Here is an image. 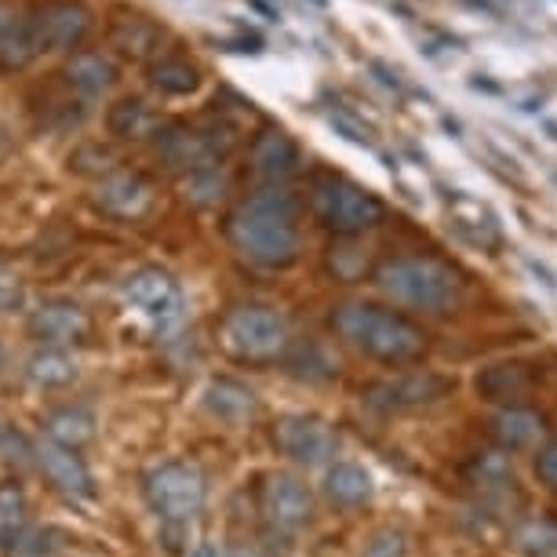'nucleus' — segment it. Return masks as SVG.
Listing matches in <instances>:
<instances>
[{
    "label": "nucleus",
    "instance_id": "obj_1",
    "mask_svg": "<svg viewBox=\"0 0 557 557\" xmlns=\"http://www.w3.org/2000/svg\"><path fill=\"white\" fill-rule=\"evenodd\" d=\"M299 215L302 205L296 194H288L285 186H267L230 215L226 234L248 262L267 270H285L302 251Z\"/></svg>",
    "mask_w": 557,
    "mask_h": 557
},
{
    "label": "nucleus",
    "instance_id": "obj_2",
    "mask_svg": "<svg viewBox=\"0 0 557 557\" xmlns=\"http://www.w3.org/2000/svg\"><path fill=\"white\" fill-rule=\"evenodd\" d=\"M332 329L357 354L383 364H412L426 354V332L405 313L375 307V302H339L332 310Z\"/></svg>",
    "mask_w": 557,
    "mask_h": 557
},
{
    "label": "nucleus",
    "instance_id": "obj_3",
    "mask_svg": "<svg viewBox=\"0 0 557 557\" xmlns=\"http://www.w3.org/2000/svg\"><path fill=\"white\" fill-rule=\"evenodd\" d=\"M375 285L397 307L423 310V313H448L451 307H459L462 296L459 273L448 262L430 256H405L383 262L380 273H375Z\"/></svg>",
    "mask_w": 557,
    "mask_h": 557
},
{
    "label": "nucleus",
    "instance_id": "obj_4",
    "mask_svg": "<svg viewBox=\"0 0 557 557\" xmlns=\"http://www.w3.org/2000/svg\"><path fill=\"white\" fill-rule=\"evenodd\" d=\"M223 350L237 361L248 364H270L281 361L292 346L288 321L277 310L267 307H240L223 321Z\"/></svg>",
    "mask_w": 557,
    "mask_h": 557
},
{
    "label": "nucleus",
    "instance_id": "obj_5",
    "mask_svg": "<svg viewBox=\"0 0 557 557\" xmlns=\"http://www.w3.org/2000/svg\"><path fill=\"white\" fill-rule=\"evenodd\" d=\"M313 215L335 234H364L375 223H383V201L375 194H368L364 186L350 183L343 175H321L313 183Z\"/></svg>",
    "mask_w": 557,
    "mask_h": 557
},
{
    "label": "nucleus",
    "instance_id": "obj_6",
    "mask_svg": "<svg viewBox=\"0 0 557 557\" xmlns=\"http://www.w3.org/2000/svg\"><path fill=\"white\" fill-rule=\"evenodd\" d=\"M146 499L164 521H190L208 499V481L197 462H161L146 474Z\"/></svg>",
    "mask_w": 557,
    "mask_h": 557
},
{
    "label": "nucleus",
    "instance_id": "obj_7",
    "mask_svg": "<svg viewBox=\"0 0 557 557\" xmlns=\"http://www.w3.org/2000/svg\"><path fill=\"white\" fill-rule=\"evenodd\" d=\"M456 391V383L441 372L419 368V372L394 375V380H380L364 391V405L380 408V412H416V408H430Z\"/></svg>",
    "mask_w": 557,
    "mask_h": 557
},
{
    "label": "nucleus",
    "instance_id": "obj_8",
    "mask_svg": "<svg viewBox=\"0 0 557 557\" xmlns=\"http://www.w3.org/2000/svg\"><path fill=\"white\" fill-rule=\"evenodd\" d=\"M124 299L143 313L161 335H172L186 321V299L178 285L161 270H139L124 285Z\"/></svg>",
    "mask_w": 557,
    "mask_h": 557
},
{
    "label": "nucleus",
    "instance_id": "obj_9",
    "mask_svg": "<svg viewBox=\"0 0 557 557\" xmlns=\"http://www.w3.org/2000/svg\"><path fill=\"white\" fill-rule=\"evenodd\" d=\"M273 445L302 467H324L339 451V434L318 416H288L273 426Z\"/></svg>",
    "mask_w": 557,
    "mask_h": 557
},
{
    "label": "nucleus",
    "instance_id": "obj_10",
    "mask_svg": "<svg viewBox=\"0 0 557 557\" xmlns=\"http://www.w3.org/2000/svg\"><path fill=\"white\" fill-rule=\"evenodd\" d=\"M262 513L273 529L281 532H299L302 524L313 518V496L299 478L273 474L262 485Z\"/></svg>",
    "mask_w": 557,
    "mask_h": 557
},
{
    "label": "nucleus",
    "instance_id": "obj_11",
    "mask_svg": "<svg viewBox=\"0 0 557 557\" xmlns=\"http://www.w3.org/2000/svg\"><path fill=\"white\" fill-rule=\"evenodd\" d=\"M29 335L40 343V346H77L88 339V313H84L77 302H66V299H55V302H40V307L29 313Z\"/></svg>",
    "mask_w": 557,
    "mask_h": 557
},
{
    "label": "nucleus",
    "instance_id": "obj_12",
    "mask_svg": "<svg viewBox=\"0 0 557 557\" xmlns=\"http://www.w3.org/2000/svg\"><path fill=\"white\" fill-rule=\"evenodd\" d=\"M34 456L40 462V470L48 474V481L62 492V496H77V499L96 496V481H91L88 467H84V459L73 448H62V445H55V441H45V445L34 448Z\"/></svg>",
    "mask_w": 557,
    "mask_h": 557
},
{
    "label": "nucleus",
    "instance_id": "obj_13",
    "mask_svg": "<svg viewBox=\"0 0 557 557\" xmlns=\"http://www.w3.org/2000/svg\"><path fill=\"white\" fill-rule=\"evenodd\" d=\"M546 434H550L546 419L521 405H507L492 419V441H496L503 451H532L543 445Z\"/></svg>",
    "mask_w": 557,
    "mask_h": 557
},
{
    "label": "nucleus",
    "instance_id": "obj_14",
    "mask_svg": "<svg viewBox=\"0 0 557 557\" xmlns=\"http://www.w3.org/2000/svg\"><path fill=\"white\" fill-rule=\"evenodd\" d=\"M99 208L113 219H143L153 208V186L143 175L121 172L99 186Z\"/></svg>",
    "mask_w": 557,
    "mask_h": 557
},
{
    "label": "nucleus",
    "instance_id": "obj_15",
    "mask_svg": "<svg viewBox=\"0 0 557 557\" xmlns=\"http://www.w3.org/2000/svg\"><path fill=\"white\" fill-rule=\"evenodd\" d=\"M34 29V45L37 51H59V48H70L88 34V12L77 4H55L48 8L37 23H29Z\"/></svg>",
    "mask_w": 557,
    "mask_h": 557
},
{
    "label": "nucleus",
    "instance_id": "obj_16",
    "mask_svg": "<svg viewBox=\"0 0 557 557\" xmlns=\"http://www.w3.org/2000/svg\"><path fill=\"white\" fill-rule=\"evenodd\" d=\"M299 146L288 139L285 132H262L256 143H251V164L262 178H270L273 186L285 183L299 172Z\"/></svg>",
    "mask_w": 557,
    "mask_h": 557
},
{
    "label": "nucleus",
    "instance_id": "obj_17",
    "mask_svg": "<svg viewBox=\"0 0 557 557\" xmlns=\"http://www.w3.org/2000/svg\"><path fill=\"white\" fill-rule=\"evenodd\" d=\"M205 408L223 423H245L256 416V394L237 380H212L205 386Z\"/></svg>",
    "mask_w": 557,
    "mask_h": 557
},
{
    "label": "nucleus",
    "instance_id": "obj_18",
    "mask_svg": "<svg viewBox=\"0 0 557 557\" xmlns=\"http://www.w3.org/2000/svg\"><path fill=\"white\" fill-rule=\"evenodd\" d=\"M535 375L524 364L510 361V364H492L478 375V394L485 401H518L532 391Z\"/></svg>",
    "mask_w": 557,
    "mask_h": 557
},
{
    "label": "nucleus",
    "instance_id": "obj_19",
    "mask_svg": "<svg viewBox=\"0 0 557 557\" xmlns=\"http://www.w3.org/2000/svg\"><path fill=\"white\" fill-rule=\"evenodd\" d=\"M324 492H329V499L335 507L357 510L372 499V478H368L357 462H335L329 470V478H324Z\"/></svg>",
    "mask_w": 557,
    "mask_h": 557
},
{
    "label": "nucleus",
    "instance_id": "obj_20",
    "mask_svg": "<svg viewBox=\"0 0 557 557\" xmlns=\"http://www.w3.org/2000/svg\"><path fill=\"white\" fill-rule=\"evenodd\" d=\"M48 441H55V445L62 448H84V445H91L96 441V416L88 412V408H81V405H70V408H59V412H51L48 416Z\"/></svg>",
    "mask_w": 557,
    "mask_h": 557
},
{
    "label": "nucleus",
    "instance_id": "obj_21",
    "mask_svg": "<svg viewBox=\"0 0 557 557\" xmlns=\"http://www.w3.org/2000/svg\"><path fill=\"white\" fill-rule=\"evenodd\" d=\"M26 375L40 391H55V386H70L77 380V361L59 346H45L26 361Z\"/></svg>",
    "mask_w": 557,
    "mask_h": 557
},
{
    "label": "nucleus",
    "instance_id": "obj_22",
    "mask_svg": "<svg viewBox=\"0 0 557 557\" xmlns=\"http://www.w3.org/2000/svg\"><path fill=\"white\" fill-rule=\"evenodd\" d=\"M70 84L84 96H102L113 81H117V66L107 55H96V51H81L77 59L70 62Z\"/></svg>",
    "mask_w": 557,
    "mask_h": 557
},
{
    "label": "nucleus",
    "instance_id": "obj_23",
    "mask_svg": "<svg viewBox=\"0 0 557 557\" xmlns=\"http://www.w3.org/2000/svg\"><path fill=\"white\" fill-rule=\"evenodd\" d=\"M150 124H153L150 110L139 99H124L110 110V132L121 135V139H143L150 132Z\"/></svg>",
    "mask_w": 557,
    "mask_h": 557
},
{
    "label": "nucleus",
    "instance_id": "obj_24",
    "mask_svg": "<svg viewBox=\"0 0 557 557\" xmlns=\"http://www.w3.org/2000/svg\"><path fill=\"white\" fill-rule=\"evenodd\" d=\"M26 529V499L15 485H0V540H18Z\"/></svg>",
    "mask_w": 557,
    "mask_h": 557
},
{
    "label": "nucleus",
    "instance_id": "obj_25",
    "mask_svg": "<svg viewBox=\"0 0 557 557\" xmlns=\"http://www.w3.org/2000/svg\"><path fill=\"white\" fill-rule=\"evenodd\" d=\"M153 84L164 96H190V91H197L201 77H197V70L186 66V62H161V66L153 70Z\"/></svg>",
    "mask_w": 557,
    "mask_h": 557
},
{
    "label": "nucleus",
    "instance_id": "obj_26",
    "mask_svg": "<svg viewBox=\"0 0 557 557\" xmlns=\"http://www.w3.org/2000/svg\"><path fill=\"white\" fill-rule=\"evenodd\" d=\"M186 194L194 197L197 205H215V201H223V194H226V175H223V168H201V172H190L186 175Z\"/></svg>",
    "mask_w": 557,
    "mask_h": 557
},
{
    "label": "nucleus",
    "instance_id": "obj_27",
    "mask_svg": "<svg viewBox=\"0 0 557 557\" xmlns=\"http://www.w3.org/2000/svg\"><path fill=\"white\" fill-rule=\"evenodd\" d=\"M521 546L535 557H557V524L550 521H532L524 524L521 532Z\"/></svg>",
    "mask_w": 557,
    "mask_h": 557
},
{
    "label": "nucleus",
    "instance_id": "obj_28",
    "mask_svg": "<svg viewBox=\"0 0 557 557\" xmlns=\"http://www.w3.org/2000/svg\"><path fill=\"white\" fill-rule=\"evenodd\" d=\"M37 445H29V441L18 434L15 426H0V456L12 459V462H26L29 456H34Z\"/></svg>",
    "mask_w": 557,
    "mask_h": 557
},
{
    "label": "nucleus",
    "instance_id": "obj_29",
    "mask_svg": "<svg viewBox=\"0 0 557 557\" xmlns=\"http://www.w3.org/2000/svg\"><path fill=\"white\" fill-rule=\"evenodd\" d=\"M18 307H23V285H18L15 273L0 262V313H12Z\"/></svg>",
    "mask_w": 557,
    "mask_h": 557
},
{
    "label": "nucleus",
    "instance_id": "obj_30",
    "mask_svg": "<svg viewBox=\"0 0 557 557\" xmlns=\"http://www.w3.org/2000/svg\"><path fill=\"white\" fill-rule=\"evenodd\" d=\"M364 557H408V543H405V535H397V532H380L368 543Z\"/></svg>",
    "mask_w": 557,
    "mask_h": 557
},
{
    "label": "nucleus",
    "instance_id": "obj_31",
    "mask_svg": "<svg viewBox=\"0 0 557 557\" xmlns=\"http://www.w3.org/2000/svg\"><path fill=\"white\" fill-rule=\"evenodd\" d=\"M535 474L543 478V485L557 492V441L540 448V456H535Z\"/></svg>",
    "mask_w": 557,
    "mask_h": 557
},
{
    "label": "nucleus",
    "instance_id": "obj_32",
    "mask_svg": "<svg viewBox=\"0 0 557 557\" xmlns=\"http://www.w3.org/2000/svg\"><path fill=\"white\" fill-rule=\"evenodd\" d=\"M194 557H262V554L245 550V546H212V543H205V546H197Z\"/></svg>",
    "mask_w": 557,
    "mask_h": 557
},
{
    "label": "nucleus",
    "instance_id": "obj_33",
    "mask_svg": "<svg viewBox=\"0 0 557 557\" xmlns=\"http://www.w3.org/2000/svg\"><path fill=\"white\" fill-rule=\"evenodd\" d=\"M8 37H12V15H8L4 8H0V48H4Z\"/></svg>",
    "mask_w": 557,
    "mask_h": 557
},
{
    "label": "nucleus",
    "instance_id": "obj_34",
    "mask_svg": "<svg viewBox=\"0 0 557 557\" xmlns=\"http://www.w3.org/2000/svg\"><path fill=\"white\" fill-rule=\"evenodd\" d=\"M0 368H4V350H0Z\"/></svg>",
    "mask_w": 557,
    "mask_h": 557
}]
</instances>
